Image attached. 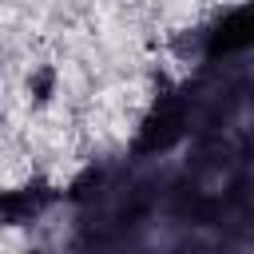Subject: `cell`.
<instances>
[{"instance_id": "1", "label": "cell", "mask_w": 254, "mask_h": 254, "mask_svg": "<svg viewBox=\"0 0 254 254\" xmlns=\"http://www.w3.org/2000/svg\"><path fill=\"white\" fill-rule=\"evenodd\" d=\"M250 40H254V32H250V12H246V8H234L230 16H222V20L206 32V48H202V52L214 60V56L250 48Z\"/></svg>"}, {"instance_id": "2", "label": "cell", "mask_w": 254, "mask_h": 254, "mask_svg": "<svg viewBox=\"0 0 254 254\" xmlns=\"http://www.w3.org/2000/svg\"><path fill=\"white\" fill-rule=\"evenodd\" d=\"M52 202V190L48 187H20V190H4L0 194V222L4 226H24L40 214V206Z\"/></svg>"}, {"instance_id": "3", "label": "cell", "mask_w": 254, "mask_h": 254, "mask_svg": "<svg viewBox=\"0 0 254 254\" xmlns=\"http://www.w3.org/2000/svg\"><path fill=\"white\" fill-rule=\"evenodd\" d=\"M179 115H159V119H151L147 123V131H143V139H139V151H159V147H171L175 139H179Z\"/></svg>"}, {"instance_id": "4", "label": "cell", "mask_w": 254, "mask_h": 254, "mask_svg": "<svg viewBox=\"0 0 254 254\" xmlns=\"http://www.w3.org/2000/svg\"><path fill=\"white\" fill-rule=\"evenodd\" d=\"M28 91H32L36 103H48V99L56 95V67H36V71L28 75Z\"/></svg>"}, {"instance_id": "5", "label": "cell", "mask_w": 254, "mask_h": 254, "mask_svg": "<svg viewBox=\"0 0 254 254\" xmlns=\"http://www.w3.org/2000/svg\"><path fill=\"white\" fill-rule=\"evenodd\" d=\"M99 183H103V171H99V167H87V171H79V175L67 183V198H71V202H83Z\"/></svg>"}]
</instances>
